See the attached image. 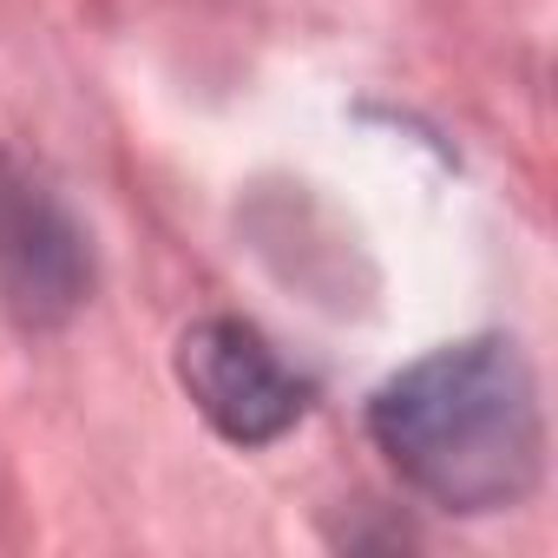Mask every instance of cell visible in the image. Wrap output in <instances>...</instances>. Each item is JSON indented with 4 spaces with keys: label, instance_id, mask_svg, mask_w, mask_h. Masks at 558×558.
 <instances>
[{
    "label": "cell",
    "instance_id": "obj_1",
    "mask_svg": "<svg viewBox=\"0 0 558 558\" xmlns=\"http://www.w3.org/2000/svg\"><path fill=\"white\" fill-rule=\"evenodd\" d=\"M368 434L388 466L447 512H506L545 473V408L525 355L499 336L453 342L401 368Z\"/></svg>",
    "mask_w": 558,
    "mask_h": 558
},
{
    "label": "cell",
    "instance_id": "obj_2",
    "mask_svg": "<svg viewBox=\"0 0 558 558\" xmlns=\"http://www.w3.org/2000/svg\"><path fill=\"white\" fill-rule=\"evenodd\" d=\"M178 381H184L191 408L230 447H269L310 414V381L236 316H210V323L184 329Z\"/></svg>",
    "mask_w": 558,
    "mask_h": 558
},
{
    "label": "cell",
    "instance_id": "obj_3",
    "mask_svg": "<svg viewBox=\"0 0 558 558\" xmlns=\"http://www.w3.org/2000/svg\"><path fill=\"white\" fill-rule=\"evenodd\" d=\"M93 290V250L73 210L21 165L0 158V310L27 336L80 316Z\"/></svg>",
    "mask_w": 558,
    "mask_h": 558
}]
</instances>
